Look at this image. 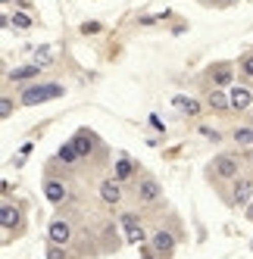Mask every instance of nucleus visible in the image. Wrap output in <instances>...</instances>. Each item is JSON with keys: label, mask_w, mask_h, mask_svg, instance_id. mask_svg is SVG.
<instances>
[{"label": "nucleus", "mask_w": 253, "mask_h": 259, "mask_svg": "<svg viewBox=\"0 0 253 259\" xmlns=\"http://www.w3.org/2000/svg\"><path fill=\"white\" fill-rule=\"evenodd\" d=\"M63 94H66V88H63V84H31V88L22 91L19 103L34 106V103H44V100H57V97H63Z\"/></svg>", "instance_id": "nucleus-1"}, {"label": "nucleus", "mask_w": 253, "mask_h": 259, "mask_svg": "<svg viewBox=\"0 0 253 259\" xmlns=\"http://www.w3.org/2000/svg\"><path fill=\"white\" fill-rule=\"evenodd\" d=\"M209 169H213L216 178H225V181L241 178V162H238V156H216L209 162Z\"/></svg>", "instance_id": "nucleus-2"}, {"label": "nucleus", "mask_w": 253, "mask_h": 259, "mask_svg": "<svg viewBox=\"0 0 253 259\" xmlns=\"http://www.w3.org/2000/svg\"><path fill=\"white\" fill-rule=\"evenodd\" d=\"M159 197H162V188L156 184V178H150V175L138 178V200L141 203H156Z\"/></svg>", "instance_id": "nucleus-3"}, {"label": "nucleus", "mask_w": 253, "mask_h": 259, "mask_svg": "<svg viewBox=\"0 0 253 259\" xmlns=\"http://www.w3.org/2000/svg\"><path fill=\"white\" fill-rule=\"evenodd\" d=\"M47 237H50V244L66 247L69 240H72V225H69L66 219H53V222H50V228H47Z\"/></svg>", "instance_id": "nucleus-4"}, {"label": "nucleus", "mask_w": 253, "mask_h": 259, "mask_svg": "<svg viewBox=\"0 0 253 259\" xmlns=\"http://www.w3.org/2000/svg\"><path fill=\"white\" fill-rule=\"evenodd\" d=\"M228 100H231L234 113H244V109L250 106V100H253V91L244 88V84H234V88H228Z\"/></svg>", "instance_id": "nucleus-5"}, {"label": "nucleus", "mask_w": 253, "mask_h": 259, "mask_svg": "<svg viewBox=\"0 0 253 259\" xmlns=\"http://www.w3.org/2000/svg\"><path fill=\"white\" fill-rule=\"evenodd\" d=\"M72 144H75V150H78V156H91L94 153V147H97V138L88 132V128H81V132L72 138Z\"/></svg>", "instance_id": "nucleus-6"}, {"label": "nucleus", "mask_w": 253, "mask_h": 259, "mask_svg": "<svg viewBox=\"0 0 253 259\" xmlns=\"http://www.w3.org/2000/svg\"><path fill=\"white\" fill-rule=\"evenodd\" d=\"M253 200V181L250 178H234V203L238 206H247V203Z\"/></svg>", "instance_id": "nucleus-7"}, {"label": "nucleus", "mask_w": 253, "mask_h": 259, "mask_svg": "<svg viewBox=\"0 0 253 259\" xmlns=\"http://www.w3.org/2000/svg\"><path fill=\"white\" fill-rule=\"evenodd\" d=\"M100 200H103V203H113V206H116V203L122 200V181L106 178V181L100 184Z\"/></svg>", "instance_id": "nucleus-8"}, {"label": "nucleus", "mask_w": 253, "mask_h": 259, "mask_svg": "<svg viewBox=\"0 0 253 259\" xmlns=\"http://www.w3.org/2000/svg\"><path fill=\"white\" fill-rule=\"evenodd\" d=\"M150 244H153V250H156L159 256H169V253L175 250V234H169V231H153Z\"/></svg>", "instance_id": "nucleus-9"}, {"label": "nucleus", "mask_w": 253, "mask_h": 259, "mask_svg": "<svg viewBox=\"0 0 253 259\" xmlns=\"http://www.w3.org/2000/svg\"><path fill=\"white\" fill-rule=\"evenodd\" d=\"M44 197H47L50 203H63V200L69 197V191H66V184H63V181L47 178V181H44Z\"/></svg>", "instance_id": "nucleus-10"}, {"label": "nucleus", "mask_w": 253, "mask_h": 259, "mask_svg": "<svg viewBox=\"0 0 253 259\" xmlns=\"http://www.w3.org/2000/svg\"><path fill=\"white\" fill-rule=\"evenodd\" d=\"M132 175H135V162L129 156H119L116 159V169H113V178L116 181H125V178H132Z\"/></svg>", "instance_id": "nucleus-11"}, {"label": "nucleus", "mask_w": 253, "mask_h": 259, "mask_svg": "<svg viewBox=\"0 0 253 259\" xmlns=\"http://www.w3.org/2000/svg\"><path fill=\"white\" fill-rule=\"evenodd\" d=\"M0 225H4V231L16 228V225H19V209L10 206V203H4V209H0Z\"/></svg>", "instance_id": "nucleus-12"}, {"label": "nucleus", "mask_w": 253, "mask_h": 259, "mask_svg": "<svg viewBox=\"0 0 253 259\" xmlns=\"http://www.w3.org/2000/svg\"><path fill=\"white\" fill-rule=\"evenodd\" d=\"M38 72H41V66H19V69L10 72V78L13 81H28V78H38Z\"/></svg>", "instance_id": "nucleus-13"}, {"label": "nucleus", "mask_w": 253, "mask_h": 259, "mask_svg": "<svg viewBox=\"0 0 253 259\" xmlns=\"http://www.w3.org/2000/svg\"><path fill=\"white\" fill-rule=\"evenodd\" d=\"M209 106L219 109V113H225V109H231V100H228L225 91H213V94H209Z\"/></svg>", "instance_id": "nucleus-14"}, {"label": "nucleus", "mask_w": 253, "mask_h": 259, "mask_svg": "<svg viewBox=\"0 0 253 259\" xmlns=\"http://www.w3.org/2000/svg\"><path fill=\"white\" fill-rule=\"evenodd\" d=\"M228 81H231V69H228V66H219V69L213 72V84H219V88H225Z\"/></svg>", "instance_id": "nucleus-15"}, {"label": "nucleus", "mask_w": 253, "mask_h": 259, "mask_svg": "<svg viewBox=\"0 0 253 259\" xmlns=\"http://www.w3.org/2000/svg\"><path fill=\"white\" fill-rule=\"evenodd\" d=\"M60 159H63V162H69V165H72V162L78 159V150H75V144H72V141L60 147Z\"/></svg>", "instance_id": "nucleus-16"}, {"label": "nucleus", "mask_w": 253, "mask_h": 259, "mask_svg": "<svg viewBox=\"0 0 253 259\" xmlns=\"http://www.w3.org/2000/svg\"><path fill=\"white\" fill-rule=\"evenodd\" d=\"M238 69H241V75H244V78H250V81H253V53H247V57H241Z\"/></svg>", "instance_id": "nucleus-17"}, {"label": "nucleus", "mask_w": 253, "mask_h": 259, "mask_svg": "<svg viewBox=\"0 0 253 259\" xmlns=\"http://www.w3.org/2000/svg\"><path fill=\"white\" fill-rule=\"evenodd\" d=\"M234 141H238V144H247V147H253V128H238V132H234Z\"/></svg>", "instance_id": "nucleus-18"}, {"label": "nucleus", "mask_w": 253, "mask_h": 259, "mask_svg": "<svg viewBox=\"0 0 253 259\" xmlns=\"http://www.w3.org/2000/svg\"><path fill=\"white\" fill-rule=\"evenodd\" d=\"M175 106H178V109H185V113H191V116H197V109H200L194 100H185V97H175Z\"/></svg>", "instance_id": "nucleus-19"}, {"label": "nucleus", "mask_w": 253, "mask_h": 259, "mask_svg": "<svg viewBox=\"0 0 253 259\" xmlns=\"http://www.w3.org/2000/svg\"><path fill=\"white\" fill-rule=\"evenodd\" d=\"M13 22H16V28H31V16L28 13H13Z\"/></svg>", "instance_id": "nucleus-20"}, {"label": "nucleus", "mask_w": 253, "mask_h": 259, "mask_svg": "<svg viewBox=\"0 0 253 259\" xmlns=\"http://www.w3.org/2000/svg\"><path fill=\"white\" fill-rule=\"evenodd\" d=\"M47 259H66V250H63L60 244H50V247H47Z\"/></svg>", "instance_id": "nucleus-21"}, {"label": "nucleus", "mask_w": 253, "mask_h": 259, "mask_svg": "<svg viewBox=\"0 0 253 259\" xmlns=\"http://www.w3.org/2000/svg\"><path fill=\"white\" fill-rule=\"evenodd\" d=\"M10 116H13V100L4 97V100H0V119H10Z\"/></svg>", "instance_id": "nucleus-22"}, {"label": "nucleus", "mask_w": 253, "mask_h": 259, "mask_svg": "<svg viewBox=\"0 0 253 259\" xmlns=\"http://www.w3.org/2000/svg\"><path fill=\"white\" fill-rule=\"evenodd\" d=\"M129 240H132V244H144V231H141V225L129 228Z\"/></svg>", "instance_id": "nucleus-23"}, {"label": "nucleus", "mask_w": 253, "mask_h": 259, "mask_svg": "<svg viewBox=\"0 0 253 259\" xmlns=\"http://www.w3.org/2000/svg\"><path fill=\"white\" fill-rule=\"evenodd\" d=\"M122 225H125V228H135V225H138V215H135V212H125V215H122Z\"/></svg>", "instance_id": "nucleus-24"}, {"label": "nucleus", "mask_w": 253, "mask_h": 259, "mask_svg": "<svg viewBox=\"0 0 253 259\" xmlns=\"http://www.w3.org/2000/svg\"><path fill=\"white\" fill-rule=\"evenodd\" d=\"M81 31H85V34H94V31H100V25H97V22H88V25H81Z\"/></svg>", "instance_id": "nucleus-25"}, {"label": "nucleus", "mask_w": 253, "mask_h": 259, "mask_svg": "<svg viewBox=\"0 0 253 259\" xmlns=\"http://www.w3.org/2000/svg\"><path fill=\"white\" fill-rule=\"evenodd\" d=\"M247 219L253 222V203H250V206H247Z\"/></svg>", "instance_id": "nucleus-26"}, {"label": "nucleus", "mask_w": 253, "mask_h": 259, "mask_svg": "<svg viewBox=\"0 0 253 259\" xmlns=\"http://www.w3.org/2000/svg\"><path fill=\"white\" fill-rule=\"evenodd\" d=\"M225 4H234V0H225Z\"/></svg>", "instance_id": "nucleus-27"}, {"label": "nucleus", "mask_w": 253, "mask_h": 259, "mask_svg": "<svg viewBox=\"0 0 253 259\" xmlns=\"http://www.w3.org/2000/svg\"><path fill=\"white\" fill-rule=\"evenodd\" d=\"M4 4H10V0H4Z\"/></svg>", "instance_id": "nucleus-28"}]
</instances>
